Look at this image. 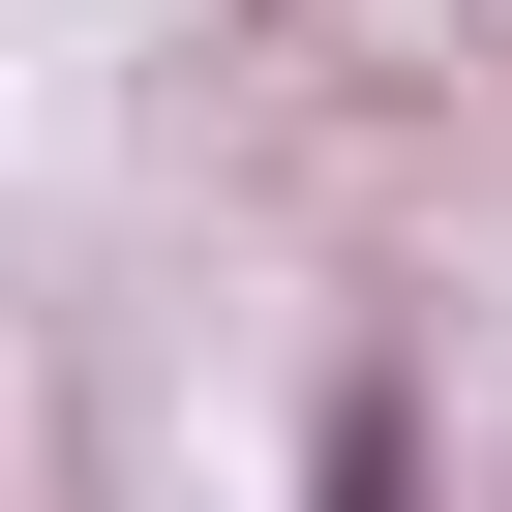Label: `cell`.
<instances>
[{
    "instance_id": "6da1fadb",
    "label": "cell",
    "mask_w": 512,
    "mask_h": 512,
    "mask_svg": "<svg viewBox=\"0 0 512 512\" xmlns=\"http://www.w3.org/2000/svg\"><path fill=\"white\" fill-rule=\"evenodd\" d=\"M302 512H422V392H392V362L302 392Z\"/></svg>"
}]
</instances>
